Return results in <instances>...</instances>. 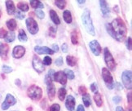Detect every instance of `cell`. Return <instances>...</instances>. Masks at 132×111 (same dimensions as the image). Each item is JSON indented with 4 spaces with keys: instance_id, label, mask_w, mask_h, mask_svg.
I'll return each instance as SVG.
<instances>
[{
    "instance_id": "3957f363",
    "label": "cell",
    "mask_w": 132,
    "mask_h": 111,
    "mask_svg": "<svg viewBox=\"0 0 132 111\" xmlns=\"http://www.w3.org/2000/svg\"><path fill=\"white\" fill-rule=\"evenodd\" d=\"M27 95L31 100L38 101L43 97V90L37 85H31L27 90Z\"/></svg>"
},
{
    "instance_id": "ac0fdd59",
    "label": "cell",
    "mask_w": 132,
    "mask_h": 111,
    "mask_svg": "<svg viewBox=\"0 0 132 111\" xmlns=\"http://www.w3.org/2000/svg\"><path fill=\"white\" fill-rule=\"evenodd\" d=\"M6 7L8 15H12L16 12V7L12 1H6Z\"/></svg>"
},
{
    "instance_id": "83f0119b",
    "label": "cell",
    "mask_w": 132,
    "mask_h": 111,
    "mask_svg": "<svg viewBox=\"0 0 132 111\" xmlns=\"http://www.w3.org/2000/svg\"><path fill=\"white\" fill-rule=\"evenodd\" d=\"M66 94H67V92H66V89L64 88H61L59 89V92H58V98L60 100H63L65 99V97H66Z\"/></svg>"
},
{
    "instance_id": "2e32d148",
    "label": "cell",
    "mask_w": 132,
    "mask_h": 111,
    "mask_svg": "<svg viewBox=\"0 0 132 111\" xmlns=\"http://www.w3.org/2000/svg\"><path fill=\"white\" fill-rule=\"evenodd\" d=\"M9 52L8 45L3 43H0V57L3 59L6 60L7 57V54Z\"/></svg>"
},
{
    "instance_id": "9c48e42d",
    "label": "cell",
    "mask_w": 132,
    "mask_h": 111,
    "mask_svg": "<svg viewBox=\"0 0 132 111\" xmlns=\"http://www.w3.org/2000/svg\"><path fill=\"white\" fill-rule=\"evenodd\" d=\"M32 65H33V67H34V70L36 72H38V74L43 73L45 70L42 60L40 59L38 56H34L33 60H32Z\"/></svg>"
},
{
    "instance_id": "7c38bea8",
    "label": "cell",
    "mask_w": 132,
    "mask_h": 111,
    "mask_svg": "<svg viewBox=\"0 0 132 111\" xmlns=\"http://www.w3.org/2000/svg\"><path fill=\"white\" fill-rule=\"evenodd\" d=\"M53 80L62 85H65L66 83H67V77H66L65 74L63 71H58L54 74Z\"/></svg>"
},
{
    "instance_id": "7402d4cb",
    "label": "cell",
    "mask_w": 132,
    "mask_h": 111,
    "mask_svg": "<svg viewBox=\"0 0 132 111\" xmlns=\"http://www.w3.org/2000/svg\"><path fill=\"white\" fill-rule=\"evenodd\" d=\"M29 3L30 6L34 9H42L44 7L43 3L41 1H34V0H31V1H29Z\"/></svg>"
},
{
    "instance_id": "8992f818",
    "label": "cell",
    "mask_w": 132,
    "mask_h": 111,
    "mask_svg": "<svg viewBox=\"0 0 132 111\" xmlns=\"http://www.w3.org/2000/svg\"><path fill=\"white\" fill-rule=\"evenodd\" d=\"M53 79L47 74L45 77V83L47 85V92L50 100H53L55 96V87L53 83Z\"/></svg>"
},
{
    "instance_id": "5b68a950",
    "label": "cell",
    "mask_w": 132,
    "mask_h": 111,
    "mask_svg": "<svg viewBox=\"0 0 132 111\" xmlns=\"http://www.w3.org/2000/svg\"><path fill=\"white\" fill-rule=\"evenodd\" d=\"M101 74H102V78L104 79V82L106 85V87H107L109 89L112 90L113 88H114V82H113V78L112 76V74L110 73L109 70L104 67L102 69V72H101Z\"/></svg>"
},
{
    "instance_id": "f5cc1de1",
    "label": "cell",
    "mask_w": 132,
    "mask_h": 111,
    "mask_svg": "<svg viewBox=\"0 0 132 111\" xmlns=\"http://www.w3.org/2000/svg\"><path fill=\"white\" fill-rule=\"evenodd\" d=\"M16 83V85H17V86H20V85H21V80H20V79H16V83Z\"/></svg>"
},
{
    "instance_id": "603a6c76",
    "label": "cell",
    "mask_w": 132,
    "mask_h": 111,
    "mask_svg": "<svg viewBox=\"0 0 132 111\" xmlns=\"http://www.w3.org/2000/svg\"><path fill=\"white\" fill-rule=\"evenodd\" d=\"M15 38H16V34H15V33L12 31L7 32V35L4 38L5 41H6L7 43H12L15 40Z\"/></svg>"
},
{
    "instance_id": "d6986e66",
    "label": "cell",
    "mask_w": 132,
    "mask_h": 111,
    "mask_svg": "<svg viewBox=\"0 0 132 111\" xmlns=\"http://www.w3.org/2000/svg\"><path fill=\"white\" fill-rule=\"evenodd\" d=\"M50 17H51V19H52V22L54 23V24H55V25H60V18H59V17H58V15H57V13L55 12L54 10H50Z\"/></svg>"
},
{
    "instance_id": "f35d334b",
    "label": "cell",
    "mask_w": 132,
    "mask_h": 111,
    "mask_svg": "<svg viewBox=\"0 0 132 111\" xmlns=\"http://www.w3.org/2000/svg\"><path fill=\"white\" fill-rule=\"evenodd\" d=\"M15 17H16L17 19H19V20H23L24 17H25V16L24 14H22L21 13V11H16L15 12Z\"/></svg>"
},
{
    "instance_id": "e575fe53",
    "label": "cell",
    "mask_w": 132,
    "mask_h": 111,
    "mask_svg": "<svg viewBox=\"0 0 132 111\" xmlns=\"http://www.w3.org/2000/svg\"><path fill=\"white\" fill-rule=\"evenodd\" d=\"M2 69H3V73H5V74H9V73L12 72V70H13L12 67L8 66V65H5L2 66Z\"/></svg>"
},
{
    "instance_id": "4fadbf2b",
    "label": "cell",
    "mask_w": 132,
    "mask_h": 111,
    "mask_svg": "<svg viewBox=\"0 0 132 111\" xmlns=\"http://www.w3.org/2000/svg\"><path fill=\"white\" fill-rule=\"evenodd\" d=\"M25 53V48L23 46L18 45L14 47L12 51V57L16 59H20L22 57H24V55Z\"/></svg>"
},
{
    "instance_id": "d6a6232c",
    "label": "cell",
    "mask_w": 132,
    "mask_h": 111,
    "mask_svg": "<svg viewBox=\"0 0 132 111\" xmlns=\"http://www.w3.org/2000/svg\"><path fill=\"white\" fill-rule=\"evenodd\" d=\"M91 92H92L93 93H98L99 92V88H98V84L96 83H93L92 84H90V87Z\"/></svg>"
},
{
    "instance_id": "b9f144b4",
    "label": "cell",
    "mask_w": 132,
    "mask_h": 111,
    "mask_svg": "<svg viewBox=\"0 0 132 111\" xmlns=\"http://www.w3.org/2000/svg\"><path fill=\"white\" fill-rule=\"evenodd\" d=\"M87 88H86V87L85 86H80L79 87V88H78V91H79V93L80 94H82V95H84V94H86L87 93Z\"/></svg>"
},
{
    "instance_id": "6da1fadb",
    "label": "cell",
    "mask_w": 132,
    "mask_h": 111,
    "mask_svg": "<svg viewBox=\"0 0 132 111\" xmlns=\"http://www.w3.org/2000/svg\"><path fill=\"white\" fill-rule=\"evenodd\" d=\"M105 28L110 36L118 42L123 41L127 34V28L126 24L119 17L114 19L111 24H105Z\"/></svg>"
},
{
    "instance_id": "30bf717a",
    "label": "cell",
    "mask_w": 132,
    "mask_h": 111,
    "mask_svg": "<svg viewBox=\"0 0 132 111\" xmlns=\"http://www.w3.org/2000/svg\"><path fill=\"white\" fill-rule=\"evenodd\" d=\"M16 100L15 98L12 94H7L6 96V98H5L4 101L2 104V109L3 110H7L8 109L9 107L12 106V105H16Z\"/></svg>"
},
{
    "instance_id": "52a82bcc",
    "label": "cell",
    "mask_w": 132,
    "mask_h": 111,
    "mask_svg": "<svg viewBox=\"0 0 132 111\" xmlns=\"http://www.w3.org/2000/svg\"><path fill=\"white\" fill-rule=\"evenodd\" d=\"M121 81L126 89L132 88V73L131 70H125L121 74Z\"/></svg>"
},
{
    "instance_id": "1f68e13d",
    "label": "cell",
    "mask_w": 132,
    "mask_h": 111,
    "mask_svg": "<svg viewBox=\"0 0 132 111\" xmlns=\"http://www.w3.org/2000/svg\"><path fill=\"white\" fill-rule=\"evenodd\" d=\"M64 73L65 74L66 77H67V79L69 78V80H72V79H73L74 77H75V76H74V73H73V71H72L71 69H65Z\"/></svg>"
},
{
    "instance_id": "9f6ffc18",
    "label": "cell",
    "mask_w": 132,
    "mask_h": 111,
    "mask_svg": "<svg viewBox=\"0 0 132 111\" xmlns=\"http://www.w3.org/2000/svg\"><path fill=\"white\" fill-rule=\"evenodd\" d=\"M1 15H2V11H1V9H0V17H1Z\"/></svg>"
},
{
    "instance_id": "11a10c76",
    "label": "cell",
    "mask_w": 132,
    "mask_h": 111,
    "mask_svg": "<svg viewBox=\"0 0 132 111\" xmlns=\"http://www.w3.org/2000/svg\"><path fill=\"white\" fill-rule=\"evenodd\" d=\"M79 4H83V3H86V1H85V0H83V1H80V0H78V1H77Z\"/></svg>"
},
{
    "instance_id": "44dd1931",
    "label": "cell",
    "mask_w": 132,
    "mask_h": 111,
    "mask_svg": "<svg viewBox=\"0 0 132 111\" xmlns=\"http://www.w3.org/2000/svg\"><path fill=\"white\" fill-rule=\"evenodd\" d=\"M63 18L66 23H68V24L72 23V21H73L72 15H71V12L69 10H64V12H63Z\"/></svg>"
},
{
    "instance_id": "60d3db41",
    "label": "cell",
    "mask_w": 132,
    "mask_h": 111,
    "mask_svg": "<svg viewBox=\"0 0 132 111\" xmlns=\"http://www.w3.org/2000/svg\"><path fill=\"white\" fill-rule=\"evenodd\" d=\"M63 62H64V60H63V57H58L56 60H55V65H57V66H61V65H63Z\"/></svg>"
},
{
    "instance_id": "277c9868",
    "label": "cell",
    "mask_w": 132,
    "mask_h": 111,
    "mask_svg": "<svg viewBox=\"0 0 132 111\" xmlns=\"http://www.w3.org/2000/svg\"><path fill=\"white\" fill-rule=\"evenodd\" d=\"M104 61L105 64L107 65V67L109 68L108 69H110L112 71H114L116 69L117 64L115 62V60L113 57V55L111 54L110 51L109 50L108 47H105L104 50Z\"/></svg>"
},
{
    "instance_id": "e0dca14e",
    "label": "cell",
    "mask_w": 132,
    "mask_h": 111,
    "mask_svg": "<svg viewBox=\"0 0 132 111\" xmlns=\"http://www.w3.org/2000/svg\"><path fill=\"white\" fill-rule=\"evenodd\" d=\"M100 8H101V12H102V14L104 15V17H108L110 11H109V7L108 6V3L104 1V0H100Z\"/></svg>"
},
{
    "instance_id": "ffe728a7",
    "label": "cell",
    "mask_w": 132,
    "mask_h": 111,
    "mask_svg": "<svg viewBox=\"0 0 132 111\" xmlns=\"http://www.w3.org/2000/svg\"><path fill=\"white\" fill-rule=\"evenodd\" d=\"M6 25H7V27L10 29V31H12V32L17 27V24H16V20H15V19L8 20V21L6 22Z\"/></svg>"
},
{
    "instance_id": "7bdbcfd3",
    "label": "cell",
    "mask_w": 132,
    "mask_h": 111,
    "mask_svg": "<svg viewBox=\"0 0 132 111\" xmlns=\"http://www.w3.org/2000/svg\"><path fill=\"white\" fill-rule=\"evenodd\" d=\"M7 31L5 30L3 28H1L0 29V38H4L5 36L7 35Z\"/></svg>"
},
{
    "instance_id": "8d00e7d4",
    "label": "cell",
    "mask_w": 132,
    "mask_h": 111,
    "mask_svg": "<svg viewBox=\"0 0 132 111\" xmlns=\"http://www.w3.org/2000/svg\"><path fill=\"white\" fill-rule=\"evenodd\" d=\"M55 34H56V29H55V28L53 27V26H51L49 28V35L51 37L55 38Z\"/></svg>"
},
{
    "instance_id": "ee69618b",
    "label": "cell",
    "mask_w": 132,
    "mask_h": 111,
    "mask_svg": "<svg viewBox=\"0 0 132 111\" xmlns=\"http://www.w3.org/2000/svg\"><path fill=\"white\" fill-rule=\"evenodd\" d=\"M113 101L115 104H118L121 101V97H120V96H116V97H114L113 98Z\"/></svg>"
},
{
    "instance_id": "ab89813d",
    "label": "cell",
    "mask_w": 132,
    "mask_h": 111,
    "mask_svg": "<svg viewBox=\"0 0 132 111\" xmlns=\"http://www.w3.org/2000/svg\"><path fill=\"white\" fill-rule=\"evenodd\" d=\"M126 47H127V49L129 50V51H131V38L130 37H128V38L126 39Z\"/></svg>"
},
{
    "instance_id": "680465c9",
    "label": "cell",
    "mask_w": 132,
    "mask_h": 111,
    "mask_svg": "<svg viewBox=\"0 0 132 111\" xmlns=\"http://www.w3.org/2000/svg\"><path fill=\"white\" fill-rule=\"evenodd\" d=\"M14 111H16V110H14Z\"/></svg>"
},
{
    "instance_id": "c3c4849f",
    "label": "cell",
    "mask_w": 132,
    "mask_h": 111,
    "mask_svg": "<svg viewBox=\"0 0 132 111\" xmlns=\"http://www.w3.org/2000/svg\"><path fill=\"white\" fill-rule=\"evenodd\" d=\"M77 111H85L83 105H79L78 106V108H77Z\"/></svg>"
},
{
    "instance_id": "74e56055",
    "label": "cell",
    "mask_w": 132,
    "mask_h": 111,
    "mask_svg": "<svg viewBox=\"0 0 132 111\" xmlns=\"http://www.w3.org/2000/svg\"><path fill=\"white\" fill-rule=\"evenodd\" d=\"M60 106L59 104H53L49 109V111H60Z\"/></svg>"
},
{
    "instance_id": "4dcf8cb0",
    "label": "cell",
    "mask_w": 132,
    "mask_h": 111,
    "mask_svg": "<svg viewBox=\"0 0 132 111\" xmlns=\"http://www.w3.org/2000/svg\"><path fill=\"white\" fill-rule=\"evenodd\" d=\"M55 4L60 8L63 10L65 7H66V4H67V2L64 1V0H56L55 1Z\"/></svg>"
},
{
    "instance_id": "7dc6e473",
    "label": "cell",
    "mask_w": 132,
    "mask_h": 111,
    "mask_svg": "<svg viewBox=\"0 0 132 111\" xmlns=\"http://www.w3.org/2000/svg\"><path fill=\"white\" fill-rule=\"evenodd\" d=\"M55 72L54 71L53 69H50L49 71H48V74H47V75L48 76H50L51 78H52V79H53V77H54V74H55Z\"/></svg>"
},
{
    "instance_id": "f1b7e54d",
    "label": "cell",
    "mask_w": 132,
    "mask_h": 111,
    "mask_svg": "<svg viewBox=\"0 0 132 111\" xmlns=\"http://www.w3.org/2000/svg\"><path fill=\"white\" fill-rule=\"evenodd\" d=\"M17 7L21 12H28L29 9V5L25 3H23V2H20L17 4Z\"/></svg>"
},
{
    "instance_id": "bcb514c9",
    "label": "cell",
    "mask_w": 132,
    "mask_h": 111,
    "mask_svg": "<svg viewBox=\"0 0 132 111\" xmlns=\"http://www.w3.org/2000/svg\"><path fill=\"white\" fill-rule=\"evenodd\" d=\"M52 50L54 52V53L55 52H59V46H58L57 44H53Z\"/></svg>"
},
{
    "instance_id": "ba28073f",
    "label": "cell",
    "mask_w": 132,
    "mask_h": 111,
    "mask_svg": "<svg viewBox=\"0 0 132 111\" xmlns=\"http://www.w3.org/2000/svg\"><path fill=\"white\" fill-rule=\"evenodd\" d=\"M25 23H26V26H27L29 32L31 34L34 35V34H36L38 32V23L36 22V21H35L33 17L27 18L26 21H25Z\"/></svg>"
},
{
    "instance_id": "836d02e7",
    "label": "cell",
    "mask_w": 132,
    "mask_h": 111,
    "mask_svg": "<svg viewBox=\"0 0 132 111\" xmlns=\"http://www.w3.org/2000/svg\"><path fill=\"white\" fill-rule=\"evenodd\" d=\"M35 13H36L37 17L39 19H43L45 17V13L43 12V11H42L41 9H36L35 10Z\"/></svg>"
},
{
    "instance_id": "f546056e",
    "label": "cell",
    "mask_w": 132,
    "mask_h": 111,
    "mask_svg": "<svg viewBox=\"0 0 132 111\" xmlns=\"http://www.w3.org/2000/svg\"><path fill=\"white\" fill-rule=\"evenodd\" d=\"M71 42L73 45H77L78 43V36L75 30L71 33Z\"/></svg>"
},
{
    "instance_id": "4316f807",
    "label": "cell",
    "mask_w": 132,
    "mask_h": 111,
    "mask_svg": "<svg viewBox=\"0 0 132 111\" xmlns=\"http://www.w3.org/2000/svg\"><path fill=\"white\" fill-rule=\"evenodd\" d=\"M82 100H83L84 105L86 107H89L90 105H91V100H90V95L87 94V93L82 95Z\"/></svg>"
},
{
    "instance_id": "d4e9b609",
    "label": "cell",
    "mask_w": 132,
    "mask_h": 111,
    "mask_svg": "<svg viewBox=\"0 0 132 111\" xmlns=\"http://www.w3.org/2000/svg\"><path fill=\"white\" fill-rule=\"evenodd\" d=\"M66 62L69 66H75L77 64V59H76L73 56H67L66 57Z\"/></svg>"
},
{
    "instance_id": "681fc988",
    "label": "cell",
    "mask_w": 132,
    "mask_h": 111,
    "mask_svg": "<svg viewBox=\"0 0 132 111\" xmlns=\"http://www.w3.org/2000/svg\"><path fill=\"white\" fill-rule=\"evenodd\" d=\"M127 100L130 105H131V92H129L127 94Z\"/></svg>"
},
{
    "instance_id": "5bb4252c",
    "label": "cell",
    "mask_w": 132,
    "mask_h": 111,
    "mask_svg": "<svg viewBox=\"0 0 132 111\" xmlns=\"http://www.w3.org/2000/svg\"><path fill=\"white\" fill-rule=\"evenodd\" d=\"M34 52L38 55H52L54 54V52L52 49H50L47 47H40V46H36L34 47Z\"/></svg>"
},
{
    "instance_id": "d590c367",
    "label": "cell",
    "mask_w": 132,
    "mask_h": 111,
    "mask_svg": "<svg viewBox=\"0 0 132 111\" xmlns=\"http://www.w3.org/2000/svg\"><path fill=\"white\" fill-rule=\"evenodd\" d=\"M52 60L50 57H46L44 59H43V65H52Z\"/></svg>"
},
{
    "instance_id": "8fae6325",
    "label": "cell",
    "mask_w": 132,
    "mask_h": 111,
    "mask_svg": "<svg viewBox=\"0 0 132 111\" xmlns=\"http://www.w3.org/2000/svg\"><path fill=\"white\" fill-rule=\"evenodd\" d=\"M89 47L90 49V51L92 52V53L95 56H96V57L100 56L101 52H102V48H101L100 45L97 40H93V41H91L89 43Z\"/></svg>"
},
{
    "instance_id": "6f0895ef",
    "label": "cell",
    "mask_w": 132,
    "mask_h": 111,
    "mask_svg": "<svg viewBox=\"0 0 132 111\" xmlns=\"http://www.w3.org/2000/svg\"><path fill=\"white\" fill-rule=\"evenodd\" d=\"M126 111H131V109H130V108H129V109H128L127 110H126Z\"/></svg>"
},
{
    "instance_id": "f6af8a7d",
    "label": "cell",
    "mask_w": 132,
    "mask_h": 111,
    "mask_svg": "<svg viewBox=\"0 0 132 111\" xmlns=\"http://www.w3.org/2000/svg\"><path fill=\"white\" fill-rule=\"evenodd\" d=\"M68 49H69L68 45L66 44V43H63V44H62V46H61V50H62V52H63L64 53H67V52H68Z\"/></svg>"
},
{
    "instance_id": "cb8c5ba5",
    "label": "cell",
    "mask_w": 132,
    "mask_h": 111,
    "mask_svg": "<svg viewBox=\"0 0 132 111\" xmlns=\"http://www.w3.org/2000/svg\"><path fill=\"white\" fill-rule=\"evenodd\" d=\"M18 39L20 40L21 42H27L28 38H27V35L24 29H20L19 30V34H18Z\"/></svg>"
},
{
    "instance_id": "db71d44e",
    "label": "cell",
    "mask_w": 132,
    "mask_h": 111,
    "mask_svg": "<svg viewBox=\"0 0 132 111\" xmlns=\"http://www.w3.org/2000/svg\"><path fill=\"white\" fill-rule=\"evenodd\" d=\"M117 86H118V90H121V89H122V86H121L120 83H117Z\"/></svg>"
},
{
    "instance_id": "7a4b0ae2",
    "label": "cell",
    "mask_w": 132,
    "mask_h": 111,
    "mask_svg": "<svg viewBox=\"0 0 132 111\" xmlns=\"http://www.w3.org/2000/svg\"><path fill=\"white\" fill-rule=\"evenodd\" d=\"M82 21L83 26L87 30V32L90 34L91 36H95V27L93 26L92 20L90 17V12L89 9H85L84 12L82 15Z\"/></svg>"
},
{
    "instance_id": "816d5d0a",
    "label": "cell",
    "mask_w": 132,
    "mask_h": 111,
    "mask_svg": "<svg viewBox=\"0 0 132 111\" xmlns=\"http://www.w3.org/2000/svg\"><path fill=\"white\" fill-rule=\"evenodd\" d=\"M113 10H114V12H116L117 13H118V12H119V8H118V6H115V7H113Z\"/></svg>"
},
{
    "instance_id": "f907efd6",
    "label": "cell",
    "mask_w": 132,
    "mask_h": 111,
    "mask_svg": "<svg viewBox=\"0 0 132 111\" xmlns=\"http://www.w3.org/2000/svg\"><path fill=\"white\" fill-rule=\"evenodd\" d=\"M116 111H124L123 108L122 107H121V106H118L116 108Z\"/></svg>"
},
{
    "instance_id": "484cf974",
    "label": "cell",
    "mask_w": 132,
    "mask_h": 111,
    "mask_svg": "<svg viewBox=\"0 0 132 111\" xmlns=\"http://www.w3.org/2000/svg\"><path fill=\"white\" fill-rule=\"evenodd\" d=\"M94 100L97 105L98 107H100L102 106L103 105V100H102V97H101V95L98 92V93H95V96H94Z\"/></svg>"
},
{
    "instance_id": "9a60e30c",
    "label": "cell",
    "mask_w": 132,
    "mask_h": 111,
    "mask_svg": "<svg viewBox=\"0 0 132 111\" xmlns=\"http://www.w3.org/2000/svg\"><path fill=\"white\" fill-rule=\"evenodd\" d=\"M75 98L73 96H68L67 98H66V101H65V106L67 108L69 111H73L75 108Z\"/></svg>"
}]
</instances>
